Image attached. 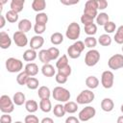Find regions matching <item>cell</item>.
<instances>
[{"instance_id":"cell-1","label":"cell","mask_w":123,"mask_h":123,"mask_svg":"<svg viewBox=\"0 0 123 123\" xmlns=\"http://www.w3.org/2000/svg\"><path fill=\"white\" fill-rule=\"evenodd\" d=\"M52 96H53L54 100H56L58 102L66 103L69 101L71 94L68 89H66L62 86H56V87H54V89L52 91Z\"/></svg>"},{"instance_id":"cell-2","label":"cell","mask_w":123,"mask_h":123,"mask_svg":"<svg viewBox=\"0 0 123 123\" xmlns=\"http://www.w3.org/2000/svg\"><path fill=\"white\" fill-rule=\"evenodd\" d=\"M6 69L8 70V72L10 73H17V72H21V70L23 69V62L15 58H9L6 61Z\"/></svg>"},{"instance_id":"cell-3","label":"cell","mask_w":123,"mask_h":123,"mask_svg":"<svg viewBox=\"0 0 123 123\" xmlns=\"http://www.w3.org/2000/svg\"><path fill=\"white\" fill-rule=\"evenodd\" d=\"M14 110V103L10 96L4 94L0 97V111L3 113H11Z\"/></svg>"},{"instance_id":"cell-4","label":"cell","mask_w":123,"mask_h":123,"mask_svg":"<svg viewBox=\"0 0 123 123\" xmlns=\"http://www.w3.org/2000/svg\"><path fill=\"white\" fill-rule=\"evenodd\" d=\"M94 98H95L94 92H92L90 89H84L78 94L76 98V103L79 105L89 104L94 100Z\"/></svg>"},{"instance_id":"cell-5","label":"cell","mask_w":123,"mask_h":123,"mask_svg":"<svg viewBox=\"0 0 123 123\" xmlns=\"http://www.w3.org/2000/svg\"><path fill=\"white\" fill-rule=\"evenodd\" d=\"M100 61V53L96 49H90L86 52L85 56V63L86 65L91 67L98 63Z\"/></svg>"},{"instance_id":"cell-6","label":"cell","mask_w":123,"mask_h":123,"mask_svg":"<svg viewBox=\"0 0 123 123\" xmlns=\"http://www.w3.org/2000/svg\"><path fill=\"white\" fill-rule=\"evenodd\" d=\"M81 35V27L77 22H72L67 26L65 36L68 39L76 40Z\"/></svg>"},{"instance_id":"cell-7","label":"cell","mask_w":123,"mask_h":123,"mask_svg":"<svg viewBox=\"0 0 123 123\" xmlns=\"http://www.w3.org/2000/svg\"><path fill=\"white\" fill-rule=\"evenodd\" d=\"M95 114H96V110L92 106H86L79 111L78 118L80 119V121L86 122V121H88L89 119L93 118L95 116Z\"/></svg>"},{"instance_id":"cell-8","label":"cell","mask_w":123,"mask_h":123,"mask_svg":"<svg viewBox=\"0 0 123 123\" xmlns=\"http://www.w3.org/2000/svg\"><path fill=\"white\" fill-rule=\"evenodd\" d=\"M108 65L112 70H118L120 68H123V55L122 54L112 55L108 61Z\"/></svg>"},{"instance_id":"cell-9","label":"cell","mask_w":123,"mask_h":123,"mask_svg":"<svg viewBox=\"0 0 123 123\" xmlns=\"http://www.w3.org/2000/svg\"><path fill=\"white\" fill-rule=\"evenodd\" d=\"M114 82V75L111 70H106L101 75V84L105 88H111Z\"/></svg>"},{"instance_id":"cell-10","label":"cell","mask_w":123,"mask_h":123,"mask_svg":"<svg viewBox=\"0 0 123 123\" xmlns=\"http://www.w3.org/2000/svg\"><path fill=\"white\" fill-rule=\"evenodd\" d=\"M12 38H13L15 45L18 47H24L28 44V38H27L26 34L20 31H16L15 33H13Z\"/></svg>"},{"instance_id":"cell-11","label":"cell","mask_w":123,"mask_h":123,"mask_svg":"<svg viewBox=\"0 0 123 123\" xmlns=\"http://www.w3.org/2000/svg\"><path fill=\"white\" fill-rule=\"evenodd\" d=\"M43 43H44V38H43L41 36L36 35V36H34V37L31 38L29 44H30L31 49H33V50H38L39 48L42 47Z\"/></svg>"},{"instance_id":"cell-12","label":"cell","mask_w":123,"mask_h":123,"mask_svg":"<svg viewBox=\"0 0 123 123\" xmlns=\"http://www.w3.org/2000/svg\"><path fill=\"white\" fill-rule=\"evenodd\" d=\"M11 45H12V38L10 37V36L4 31L0 32V47L2 49H8L10 48Z\"/></svg>"},{"instance_id":"cell-13","label":"cell","mask_w":123,"mask_h":123,"mask_svg":"<svg viewBox=\"0 0 123 123\" xmlns=\"http://www.w3.org/2000/svg\"><path fill=\"white\" fill-rule=\"evenodd\" d=\"M100 106H101V109H102L104 111L110 112V111H111L113 110V108H114V103H113V101H112L111 98H104V99L101 101Z\"/></svg>"},{"instance_id":"cell-14","label":"cell","mask_w":123,"mask_h":123,"mask_svg":"<svg viewBox=\"0 0 123 123\" xmlns=\"http://www.w3.org/2000/svg\"><path fill=\"white\" fill-rule=\"evenodd\" d=\"M24 71L30 76V77H34L38 73V66L37 63L35 62H29L25 65V69Z\"/></svg>"},{"instance_id":"cell-15","label":"cell","mask_w":123,"mask_h":123,"mask_svg":"<svg viewBox=\"0 0 123 123\" xmlns=\"http://www.w3.org/2000/svg\"><path fill=\"white\" fill-rule=\"evenodd\" d=\"M24 4H25L24 0H12L11 4H10V8L12 11L19 13L20 12H22Z\"/></svg>"},{"instance_id":"cell-16","label":"cell","mask_w":123,"mask_h":123,"mask_svg":"<svg viewBox=\"0 0 123 123\" xmlns=\"http://www.w3.org/2000/svg\"><path fill=\"white\" fill-rule=\"evenodd\" d=\"M31 29H32V23L29 19L24 18L18 22V31H20L22 33H27Z\"/></svg>"},{"instance_id":"cell-17","label":"cell","mask_w":123,"mask_h":123,"mask_svg":"<svg viewBox=\"0 0 123 123\" xmlns=\"http://www.w3.org/2000/svg\"><path fill=\"white\" fill-rule=\"evenodd\" d=\"M41 73L43 74V76L45 77H53L56 74V70L54 68V66L50 63H46L43 64L41 67Z\"/></svg>"},{"instance_id":"cell-18","label":"cell","mask_w":123,"mask_h":123,"mask_svg":"<svg viewBox=\"0 0 123 123\" xmlns=\"http://www.w3.org/2000/svg\"><path fill=\"white\" fill-rule=\"evenodd\" d=\"M12 101L14 103L15 106H22L23 104L26 103V98H25V94L21 91H17L13 94L12 97Z\"/></svg>"},{"instance_id":"cell-19","label":"cell","mask_w":123,"mask_h":123,"mask_svg":"<svg viewBox=\"0 0 123 123\" xmlns=\"http://www.w3.org/2000/svg\"><path fill=\"white\" fill-rule=\"evenodd\" d=\"M46 8V2L45 0H34L32 2V9L35 12H42V11Z\"/></svg>"},{"instance_id":"cell-20","label":"cell","mask_w":123,"mask_h":123,"mask_svg":"<svg viewBox=\"0 0 123 123\" xmlns=\"http://www.w3.org/2000/svg\"><path fill=\"white\" fill-rule=\"evenodd\" d=\"M38 107H39V105L37 103V101H35V100H33V99L27 100L26 103H25V109H26V111H27L28 112H30V113L36 112V111H37Z\"/></svg>"},{"instance_id":"cell-21","label":"cell","mask_w":123,"mask_h":123,"mask_svg":"<svg viewBox=\"0 0 123 123\" xmlns=\"http://www.w3.org/2000/svg\"><path fill=\"white\" fill-rule=\"evenodd\" d=\"M86 86L89 89H94L99 86V80L95 76H88L86 79Z\"/></svg>"},{"instance_id":"cell-22","label":"cell","mask_w":123,"mask_h":123,"mask_svg":"<svg viewBox=\"0 0 123 123\" xmlns=\"http://www.w3.org/2000/svg\"><path fill=\"white\" fill-rule=\"evenodd\" d=\"M37 95L40 98V100L41 99H49L50 96H51V91H50V89H49L48 86H41L40 87H38Z\"/></svg>"},{"instance_id":"cell-23","label":"cell","mask_w":123,"mask_h":123,"mask_svg":"<svg viewBox=\"0 0 123 123\" xmlns=\"http://www.w3.org/2000/svg\"><path fill=\"white\" fill-rule=\"evenodd\" d=\"M38 105H39V109L43 112H50L52 111V103L50 99H41Z\"/></svg>"},{"instance_id":"cell-24","label":"cell","mask_w":123,"mask_h":123,"mask_svg":"<svg viewBox=\"0 0 123 123\" xmlns=\"http://www.w3.org/2000/svg\"><path fill=\"white\" fill-rule=\"evenodd\" d=\"M37 54L36 52V50H33V49H27L24 53H23V60L25 62H33L37 59Z\"/></svg>"},{"instance_id":"cell-25","label":"cell","mask_w":123,"mask_h":123,"mask_svg":"<svg viewBox=\"0 0 123 123\" xmlns=\"http://www.w3.org/2000/svg\"><path fill=\"white\" fill-rule=\"evenodd\" d=\"M81 51L74 45V43L72 45H70L68 48H67V55L69 56V58L71 59H78L80 56H81Z\"/></svg>"},{"instance_id":"cell-26","label":"cell","mask_w":123,"mask_h":123,"mask_svg":"<svg viewBox=\"0 0 123 123\" xmlns=\"http://www.w3.org/2000/svg\"><path fill=\"white\" fill-rule=\"evenodd\" d=\"M110 21V17L106 12H100L96 16V23L99 26H105Z\"/></svg>"},{"instance_id":"cell-27","label":"cell","mask_w":123,"mask_h":123,"mask_svg":"<svg viewBox=\"0 0 123 123\" xmlns=\"http://www.w3.org/2000/svg\"><path fill=\"white\" fill-rule=\"evenodd\" d=\"M50 41L53 45H60L61 43H62L63 41V36L59 33V32H56L54 34L51 35L50 37Z\"/></svg>"},{"instance_id":"cell-28","label":"cell","mask_w":123,"mask_h":123,"mask_svg":"<svg viewBox=\"0 0 123 123\" xmlns=\"http://www.w3.org/2000/svg\"><path fill=\"white\" fill-rule=\"evenodd\" d=\"M38 59L39 61L43 63V64H46V63H49V62L51 61V58H50V55L48 53V50L47 49H42L38 52Z\"/></svg>"},{"instance_id":"cell-29","label":"cell","mask_w":123,"mask_h":123,"mask_svg":"<svg viewBox=\"0 0 123 123\" xmlns=\"http://www.w3.org/2000/svg\"><path fill=\"white\" fill-rule=\"evenodd\" d=\"M53 113L56 117H62L64 116V114L66 113L65 110H64V105L62 104H57L54 106L53 108Z\"/></svg>"},{"instance_id":"cell-30","label":"cell","mask_w":123,"mask_h":123,"mask_svg":"<svg viewBox=\"0 0 123 123\" xmlns=\"http://www.w3.org/2000/svg\"><path fill=\"white\" fill-rule=\"evenodd\" d=\"M111 41H112V39L110 37V35H108V34H103L98 38V42L102 46H110L111 44Z\"/></svg>"},{"instance_id":"cell-31","label":"cell","mask_w":123,"mask_h":123,"mask_svg":"<svg viewBox=\"0 0 123 123\" xmlns=\"http://www.w3.org/2000/svg\"><path fill=\"white\" fill-rule=\"evenodd\" d=\"M64 110L68 113H75L78 110V104L73 101H68L64 104Z\"/></svg>"},{"instance_id":"cell-32","label":"cell","mask_w":123,"mask_h":123,"mask_svg":"<svg viewBox=\"0 0 123 123\" xmlns=\"http://www.w3.org/2000/svg\"><path fill=\"white\" fill-rule=\"evenodd\" d=\"M29 78H30V76L25 71H21V72L18 73V75L16 77V82L20 86H26L27 81H28Z\"/></svg>"},{"instance_id":"cell-33","label":"cell","mask_w":123,"mask_h":123,"mask_svg":"<svg viewBox=\"0 0 123 123\" xmlns=\"http://www.w3.org/2000/svg\"><path fill=\"white\" fill-rule=\"evenodd\" d=\"M5 17H6V19H7L8 22H10V23H15L18 20V13L15 12H13V11H12V10H10V11H8L6 12Z\"/></svg>"},{"instance_id":"cell-34","label":"cell","mask_w":123,"mask_h":123,"mask_svg":"<svg viewBox=\"0 0 123 123\" xmlns=\"http://www.w3.org/2000/svg\"><path fill=\"white\" fill-rule=\"evenodd\" d=\"M113 39L117 44H123V25L117 28Z\"/></svg>"},{"instance_id":"cell-35","label":"cell","mask_w":123,"mask_h":123,"mask_svg":"<svg viewBox=\"0 0 123 123\" xmlns=\"http://www.w3.org/2000/svg\"><path fill=\"white\" fill-rule=\"evenodd\" d=\"M35 20H36V23H37V24L46 25V23H47V21H48V15H47V13H45V12H38V13L36 15Z\"/></svg>"},{"instance_id":"cell-36","label":"cell","mask_w":123,"mask_h":123,"mask_svg":"<svg viewBox=\"0 0 123 123\" xmlns=\"http://www.w3.org/2000/svg\"><path fill=\"white\" fill-rule=\"evenodd\" d=\"M66 65H68V58L67 55H62V57H60L56 62V67L57 69H61L62 67H65Z\"/></svg>"},{"instance_id":"cell-37","label":"cell","mask_w":123,"mask_h":123,"mask_svg":"<svg viewBox=\"0 0 123 123\" xmlns=\"http://www.w3.org/2000/svg\"><path fill=\"white\" fill-rule=\"evenodd\" d=\"M38 85H39V82L37 78L35 77H30L27 81V84H26V86L31 89V90H34V89H37L38 87Z\"/></svg>"},{"instance_id":"cell-38","label":"cell","mask_w":123,"mask_h":123,"mask_svg":"<svg viewBox=\"0 0 123 123\" xmlns=\"http://www.w3.org/2000/svg\"><path fill=\"white\" fill-rule=\"evenodd\" d=\"M85 33L88 35V37H93L97 33V25L92 23L85 26Z\"/></svg>"},{"instance_id":"cell-39","label":"cell","mask_w":123,"mask_h":123,"mask_svg":"<svg viewBox=\"0 0 123 123\" xmlns=\"http://www.w3.org/2000/svg\"><path fill=\"white\" fill-rule=\"evenodd\" d=\"M97 42H98V40L94 37H87L85 38V41H84L86 47L90 48V49H93L97 45Z\"/></svg>"},{"instance_id":"cell-40","label":"cell","mask_w":123,"mask_h":123,"mask_svg":"<svg viewBox=\"0 0 123 123\" xmlns=\"http://www.w3.org/2000/svg\"><path fill=\"white\" fill-rule=\"evenodd\" d=\"M48 50V53L50 55V58H51V61H54V60H57L60 56V50L57 48V47H50L47 49Z\"/></svg>"},{"instance_id":"cell-41","label":"cell","mask_w":123,"mask_h":123,"mask_svg":"<svg viewBox=\"0 0 123 123\" xmlns=\"http://www.w3.org/2000/svg\"><path fill=\"white\" fill-rule=\"evenodd\" d=\"M116 29V26H115V23L112 22V21H109L105 26H104V31L107 33V34H111L115 31Z\"/></svg>"},{"instance_id":"cell-42","label":"cell","mask_w":123,"mask_h":123,"mask_svg":"<svg viewBox=\"0 0 123 123\" xmlns=\"http://www.w3.org/2000/svg\"><path fill=\"white\" fill-rule=\"evenodd\" d=\"M46 30V25H43V24H37L36 23L35 26H34V31L37 35L40 36L41 34H43Z\"/></svg>"},{"instance_id":"cell-43","label":"cell","mask_w":123,"mask_h":123,"mask_svg":"<svg viewBox=\"0 0 123 123\" xmlns=\"http://www.w3.org/2000/svg\"><path fill=\"white\" fill-rule=\"evenodd\" d=\"M24 123H40V122H39L37 116L34 115L33 113H30L29 115H26L25 116Z\"/></svg>"},{"instance_id":"cell-44","label":"cell","mask_w":123,"mask_h":123,"mask_svg":"<svg viewBox=\"0 0 123 123\" xmlns=\"http://www.w3.org/2000/svg\"><path fill=\"white\" fill-rule=\"evenodd\" d=\"M71 72H72V69H71V66L69 64L66 65L65 67H62L61 69H58V73H61L62 75L66 76V77H69L70 74H71Z\"/></svg>"},{"instance_id":"cell-45","label":"cell","mask_w":123,"mask_h":123,"mask_svg":"<svg viewBox=\"0 0 123 123\" xmlns=\"http://www.w3.org/2000/svg\"><path fill=\"white\" fill-rule=\"evenodd\" d=\"M67 78H68V77H66V76H64V75H62V74H61V73H57L56 76H55L56 82H57L58 84H60V85L65 84V83L67 82Z\"/></svg>"},{"instance_id":"cell-46","label":"cell","mask_w":123,"mask_h":123,"mask_svg":"<svg viewBox=\"0 0 123 123\" xmlns=\"http://www.w3.org/2000/svg\"><path fill=\"white\" fill-rule=\"evenodd\" d=\"M93 20H94V18H92V17H90V16H88L86 14H83L81 16V22L84 24V26L88 25V24H92Z\"/></svg>"},{"instance_id":"cell-47","label":"cell","mask_w":123,"mask_h":123,"mask_svg":"<svg viewBox=\"0 0 123 123\" xmlns=\"http://www.w3.org/2000/svg\"><path fill=\"white\" fill-rule=\"evenodd\" d=\"M12 119L9 113H3L0 117V123H12Z\"/></svg>"},{"instance_id":"cell-48","label":"cell","mask_w":123,"mask_h":123,"mask_svg":"<svg viewBox=\"0 0 123 123\" xmlns=\"http://www.w3.org/2000/svg\"><path fill=\"white\" fill-rule=\"evenodd\" d=\"M98 2V10H105L108 7V2L106 0H97Z\"/></svg>"},{"instance_id":"cell-49","label":"cell","mask_w":123,"mask_h":123,"mask_svg":"<svg viewBox=\"0 0 123 123\" xmlns=\"http://www.w3.org/2000/svg\"><path fill=\"white\" fill-rule=\"evenodd\" d=\"M64 123H80V119L75 117V116H68L66 119H65V122Z\"/></svg>"},{"instance_id":"cell-50","label":"cell","mask_w":123,"mask_h":123,"mask_svg":"<svg viewBox=\"0 0 123 123\" xmlns=\"http://www.w3.org/2000/svg\"><path fill=\"white\" fill-rule=\"evenodd\" d=\"M61 3L66 6H71V5H75L79 3V0H74V1H68V0H61Z\"/></svg>"},{"instance_id":"cell-51","label":"cell","mask_w":123,"mask_h":123,"mask_svg":"<svg viewBox=\"0 0 123 123\" xmlns=\"http://www.w3.org/2000/svg\"><path fill=\"white\" fill-rule=\"evenodd\" d=\"M6 17H5V15H1L0 16V29H2L4 26H5V24H6Z\"/></svg>"},{"instance_id":"cell-52","label":"cell","mask_w":123,"mask_h":123,"mask_svg":"<svg viewBox=\"0 0 123 123\" xmlns=\"http://www.w3.org/2000/svg\"><path fill=\"white\" fill-rule=\"evenodd\" d=\"M40 123H54V120L52 118H50V117H44L40 121Z\"/></svg>"},{"instance_id":"cell-53","label":"cell","mask_w":123,"mask_h":123,"mask_svg":"<svg viewBox=\"0 0 123 123\" xmlns=\"http://www.w3.org/2000/svg\"><path fill=\"white\" fill-rule=\"evenodd\" d=\"M117 123H123V115H121V116H119L118 118H117V121H116Z\"/></svg>"},{"instance_id":"cell-54","label":"cell","mask_w":123,"mask_h":123,"mask_svg":"<svg viewBox=\"0 0 123 123\" xmlns=\"http://www.w3.org/2000/svg\"><path fill=\"white\" fill-rule=\"evenodd\" d=\"M120 111H121V112L123 113V104L121 105V107H120Z\"/></svg>"},{"instance_id":"cell-55","label":"cell","mask_w":123,"mask_h":123,"mask_svg":"<svg viewBox=\"0 0 123 123\" xmlns=\"http://www.w3.org/2000/svg\"><path fill=\"white\" fill-rule=\"evenodd\" d=\"M13 123H23V122H21V121H15V122H13Z\"/></svg>"},{"instance_id":"cell-56","label":"cell","mask_w":123,"mask_h":123,"mask_svg":"<svg viewBox=\"0 0 123 123\" xmlns=\"http://www.w3.org/2000/svg\"><path fill=\"white\" fill-rule=\"evenodd\" d=\"M121 50H122V52H123V46H122V47H121Z\"/></svg>"}]
</instances>
